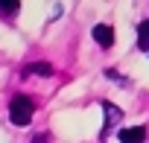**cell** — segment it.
<instances>
[{
	"mask_svg": "<svg viewBox=\"0 0 149 143\" xmlns=\"http://www.w3.org/2000/svg\"><path fill=\"white\" fill-rule=\"evenodd\" d=\"M32 114H35V102H32L29 96L18 94V96L9 102V117H12V123H15V126H29Z\"/></svg>",
	"mask_w": 149,
	"mask_h": 143,
	"instance_id": "cell-1",
	"label": "cell"
},
{
	"mask_svg": "<svg viewBox=\"0 0 149 143\" xmlns=\"http://www.w3.org/2000/svg\"><path fill=\"white\" fill-rule=\"evenodd\" d=\"M117 137H120V143H143L146 140V128L143 126H132V128H123Z\"/></svg>",
	"mask_w": 149,
	"mask_h": 143,
	"instance_id": "cell-2",
	"label": "cell"
},
{
	"mask_svg": "<svg viewBox=\"0 0 149 143\" xmlns=\"http://www.w3.org/2000/svg\"><path fill=\"white\" fill-rule=\"evenodd\" d=\"M94 38H97L100 47H111L114 44V29L105 26V24H100V26H94Z\"/></svg>",
	"mask_w": 149,
	"mask_h": 143,
	"instance_id": "cell-3",
	"label": "cell"
},
{
	"mask_svg": "<svg viewBox=\"0 0 149 143\" xmlns=\"http://www.w3.org/2000/svg\"><path fill=\"white\" fill-rule=\"evenodd\" d=\"M137 47L140 50H149V18L137 26Z\"/></svg>",
	"mask_w": 149,
	"mask_h": 143,
	"instance_id": "cell-4",
	"label": "cell"
},
{
	"mask_svg": "<svg viewBox=\"0 0 149 143\" xmlns=\"http://www.w3.org/2000/svg\"><path fill=\"white\" fill-rule=\"evenodd\" d=\"M102 108H105V117H108V120H105V131H108V128H111V123H117L123 114H120V108H114L111 102H102Z\"/></svg>",
	"mask_w": 149,
	"mask_h": 143,
	"instance_id": "cell-5",
	"label": "cell"
},
{
	"mask_svg": "<svg viewBox=\"0 0 149 143\" xmlns=\"http://www.w3.org/2000/svg\"><path fill=\"white\" fill-rule=\"evenodd\" d=\"M21 9V3L18 0H0V12H6V15H15Z\"/></svg>",
	"mask_w": 149,
	"mask_h": 143,
	"instance_id": "cell-6",
	"label": "cell"
},
{
	"mask_svg": "<svg viewBox=\"0 0 149 143\" xmlns=\"http://www.w3.org/2000/svg\"><path fill=\"white\" fill-rule=\"evenodd\" d=\"M29 73H41V76H50V73H53V67H50V64H32V67H29Z\"/></svg>",
	"mask_w": 149,
	"mask_h": 143,
	"instance_id": "cell-7",
	"label": "cell"
}]
</instances>
